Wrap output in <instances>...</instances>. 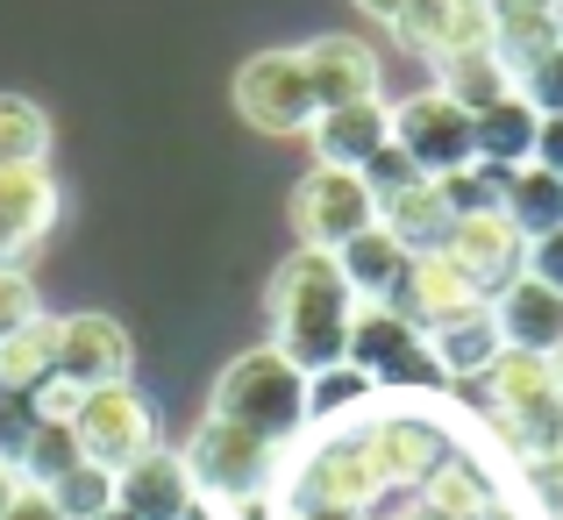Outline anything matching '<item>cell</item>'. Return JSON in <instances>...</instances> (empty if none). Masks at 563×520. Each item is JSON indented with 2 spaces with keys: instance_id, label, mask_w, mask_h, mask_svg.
Instances as JSON below:
<instances>
[{
  "instance_id": "1",
  "label": "cell",
  "mask_w": 563,
  "mask_h": 520,
  "mask_svg": "<svg viewBox=\"0 0 563 520\" xmlns=\"http://www.w3.org/2000/svg\"><path fill=\"white\" fill-rule=\"evenodd\" d=\"M264 314H272V350L286 356L292 370H329L350 364V321H357V292H350L343 264L329 250H292L272 272V292H264Z\"/></svg>"
},
{
  "instance_id": "2",
  "label": "cell",
  "mask_w": 563,
  "mask_h": 520,
  "mask_svg": "<svg viewBox=\"0 0 563 520\" xmlns=\"http://www.w3.org/2000/svg\"><path fill=\"white\" fill-rule=\"evenodd\" d=\"M478 385H485V413H493L499 442H507L521 464H550V456L563 450V378H556V356L507 350Z\"/></svg>"
},
{
  "instance_id": "3",
  "label": "cell",
  "mask_w": 563,
  "mask_h": 520,
  "mask_svg": "<svg viewBox=\"0 0 563 520\" xmlns=\"http://www.w3.org/2000/svg\"><path fill=\"white\" fill-rule=\"evenodd\" d=\"M207 413H214V421H235V428H250V435H264V442L286 450V442L307 428V370H292L272 343L243 350L214 378V407H207Z\"/></svg>"
},
{
  "instance_id": "4",
  "label": "cell",
  "mask_w": 563,
  "mask_h": 520,
  "mask_svg": "<svg viewBox=\"0 0 563 520\" xmlns=\"http://www.w3.org/2000/svg\"><path fill=\"white\" fill-rule=\"evenodd\" d=\"M179 456H186V471H192V493L214 499V507L272 499V485H278V442L250 435V428H235V421H214V413L192 428V442H186Z\"/></svg>"
},
{
  "instance_id": "5",
  "label": "cell",
  "mask_w": 563,
  "mask_h": 520,
  "mask_svg": "<svg viewBox=\"0 0 563 520\" xmlns=\"http://www.w3.org/2000/svg\"><path fill=\"white\" fill-rule=\"evenodd\" d=\"M350 364L372 385H385V392H442L450 385L435 350H428V335L399 307H357V321H350Z\"/></svg>"
},
{
  "instance_id": "6",
  "label": "cell",
  "mask_w": 563,
  "mask_h": 520,
  "mask_svg": "<svg viewBox=\"0 0 563 520\" xmlns=\"http://www.w3.org/2000/svg\"><path fill=\"white\" fill-rule=\"evenodd\" d=\"M378 493H385V478L372 464V442H364V428H350V435H329L300 456V471H292V485H286V513H300V507L364 513Z\"/></svg>"
},
{
  "instance_id": "7",
  "label": "cell",
  "mask_w": 563,
  "mask_h": 520,
  "mask_svg": "<svg viewBox=\"0 0 563 520\" xmlns=\"http://www.w3.org/2000/svg\"><path fill=\"white\" fill-rule=\"evenodd\" d=\"M235 108L250 129L264 136H307L314 129V86H307V57L300 51H257L235 71Z\"/></svg>"
},
{
  "instance_id": "8",
  "label": "cell",
  "mask_w": 563,
  "mask_h": 520,
  "mask_svg": "<svg viewBox=\"0 0 563 520\" xmlns=\"http://www.w3.org/2000/svg\"><path fill=\"white\" fill-rule=\"evenodd\" d=\"M292 229H300V250H343V243H357L364 229H378V200H372V186H364L357 172H329V165H314L292 186Z\"/></svg>"
},
{
  "instance_id": "9",
  "label": "cell",
  "mask_w": 563,
  "mask_h": 520,
  "mask_svg": "<svg viewBox=\"0 0 563 520\" xmlns=\"http://www.w3.org/2000/svg\"><path fill=\"white\" fill-rule=\"evenodd\" d=\"M71 435H79V456L100 464V471H129L143 450H157V421H151L136 385H100V392H86L79 413H71Z\"/></svg>"
},
{
  "instance_id": "10",
  "label": "cell",
  "mask_w": 563,
  "mask_h": 520,
  "mask_svg": "<svg viewBox=\"0 0 563 520\" xmlns=\"http://www.w3.org/2000/svg\"><path fill=\"white\" fill-rule=\"evenodd\" d=\"M393 143L421 165V178H450L464 165H478V136H471V114L450 93H413L393 108Z\"/></svg>"
},
{
  "instance_id": "11",
  "label": "cell",
  "mask_w": 563,
  "mask_h": 520,
  "mask_svg": "<svg viewBox=\"0 0 563 520\" xmlns=\"http://www.w3.org/2000/svg\"><path fill=\"white\" fill-rule=\"evenodd\" d=\"M136 343L114 314H65L57 321V378L71 392H100V385H129Z\"/></svg>"
},
{
  "instance_id": "12",
  "label": "cell",
  "mask_w": 563,
  "mask_h": 520,
  "mask_svg": "<svg viewBox=\"0 0 563 520\" xmlns=\"http://www.w3.org/2000/svg\"><path fill=\"white\" fill-rule=\"evenodd\" d=\"M442 257H450L456 272H464L471 286L485 292V300H499V292H507L514 278H521L528 243L514 235V221H507V214H471V221H456V229H450Z\"/></svg>"
},
{
  "instance_id": "13",
  "label": "cell",
  "mask_w": 563,
  "mask_h": 520,
  "mask_svg": "<svg viewBox=\"0 0 563 520\" xmlns=\"http://www.w3.org/2000/svg\"><path fill=\"white\" fill-rule=\"evenodd\" d=\"M364 442H372V464H378L385 493H421V478L450 456V435L428 413H385V421L364 428Z\"/></svg>"
},
{
  "instance_id": "14",
  "label": "cell",
  "mask_w": 563,
  "mask_h": 520,
  "mask_svg": "<svg viewBox=\"0 0 563 520\" xmlns=\"http://www.w3.org/2000/svg\"><path fill=\"white\" fill-rule=\"evenodd\" d=\"M300 57H307V86H314V108H321V114L378 100L385 65H378V51H372L364 36H321V43H307Z\"/></svg>"
},
{
  "instance_id": "15",
  "label": "cell",
  "mask_w": 563,
  "mask_h": 520,
  "mask_svg": "<svg viewBox=\"0 0 563 520\" xmlns=\"http://www.w3.org/2000/svg\"><path fill=\"white\" fill-rule=\"evenodd\" d=\"M192 471L179 450H143L129 471H114V507L136 513V520H186L192 507Z\"/></svg>"
},
{
  "instance_id": "16",
  "label": "cell",
  "mask_w": 563,
  "mask_h": 520,
  "mask_svg": "<svg viewBox=\"0 0 563 520\" xmlns=\"http://www.w3.org/2000/svg\"><path fill=\"white\" fill-rule=\"evenodd\" d=\"M499 321V343L521 350V356H563V292H550L542 278H514L507 292L493 300Z\"/></svg>"
},
{
  "instance_id": "17",
  "label": "cell",
  "mask_w": 563,
  "mask_h": 520,
  "mask_svg": "<svg viewBox=\"0 0 563 520\" xmlns=\"http://www.w3.org/2000/svg\"><path fill=\"white\" fill-rule=\"evenodd\" d=\"M57 221V186L43 165L0 172V264H22Z\"/></svg>"
},
{
  "instance_id": "18",
  "label": "cell",
  "mask_w": 563,
  "mask_h": 520,
  "mask_svg": "<svg viewBox=\"0 0 563 520\" xmlns=\"http://www.w3.org/2000/svg\"><path fill=\"white\" fill-rule=\"evenodd\" d=\"M314 157L329 172H364L372 157L393 143V114H385V100H364V108H329L314 114Z\"/></svg>"
},
{
  "instance_id": "19",
  "label": "cell",
  "mask_w": 563,
  "mask_h": 520,
  "mask_svg": "<svg viewBox=\"0 0 563 520\" xmlns=\"http://www.w3.org/2000/svg\"><path fill=\"white\" fill-rule=\"evenodd\" d=\"M393 307H399V314H407L413 329L428 335L435 321L471 314V307H493V300H485V292L471 286V278H464V272H456V264L435 250V257H413V272H407V286H399V300H393Z\"/></svg>"
},
{
  "instance_id": "20",
  "label": "cell",
  "mask_w": 563,
  "mask_h": 520,
  "mask_svg": "<svg viewBox=\"0 0 563 520\" xmlns=\"http://www.w3.org/2000/svg\"><path fill=\"white\" fill-rule=\"evenodd\" d=\"M428 350H435V364H442V378H464V385H478L485 370L507 356V343H499V321H493V307H471V314H450V321H435L428 329Z\"/></svg>"
},
{
  "instance_id": "21",
  "label": "cell",
  "mask_w": 563,
  "mask_h": 520,
  "mask_svg": "<svg viewBox=\"0 0 563 520\" xmlns=\"http://www.w3.org/2000/svg\"><path fill=\"white\" fill-rule=\"evenodd\" d=\"M335 264H343L357 307H393L399 286H407V272H413V257H407V250H399L385 229H364L357 243H343V250H335Z\"/></svg>"
},
{
  "instance_id": "22",
  "label": "cell",
  "mask_w": 563,
  "mask_h": 520,
  "mask_svg": "<svg viewBox=\"0 0 563 520\" xmlns=\"http://www.w3.org/2000/svg\"><path fill=\"white\" fill-rule=\"evenodd\" d=\"M471 136H478V165H493V172H521V165H536L542 114L528 108L521 93H507V100H493L485 114H471Z\"/></svg>"
},
{
  "instance_id": "23",
  "label": "cell",
  "mask_w": 563,
  "mask_h": 520,
  "mask_svg": "<svg viewBox=\"0 0 563 520\" xmlns=\"http://www.w3.org/2000/svg\"><path fill=\"white\" fill-rule=\"evenodd\" d=\"M378 229L393 235L407 257H435V250L450 243L456 214H450V200H442L435 178H421L413 192H399V200H385V207H378Z\"/></svg>"
},
{
  "instance_id": "24",
  "label": "cell",
  "mask_w": 563,
  "mask_h": 520,
  "mask_svg": "<svg viewBox=\"0 0 563 520\" xmlns=\"http://www.w3.org/2000/svg\"><path fill=\"white\" fill-rule=\"evenodd\" d=\"M493 507H499L493 478H485V464H478V456H464V450H450L421 478V513H435V520H485Z\"/></svg>"
},
{
  "instance_id": "25",
  "label": "cell",
  "mask_w": 563,
  "mask_h": 520,
  "mask_svg": "<svg viewBox=\"0 0 563 520\" xmlns=\"http://www.w3.org/2000/svg\"><path fill=\"white\" fill-rule=\"evenodd\" d=\"M499 214L514 221V235L521 243H542V235L563 229V178L542 172V165H521L507 178V200H499Z\"/></svg>"
},
{
  "instance_id": "26",
  "label": "cell",
  "mask_w": 563,
  "mask_h": 520,
  "mask_svg": "<svg viewBox=\"0 0 563 520\" xmlns=\"http://www.w3.org/2000/svg\"><path fill=\"white\" fill-rule=\"evenodd\" d=\"M435 65H442V86H435V93H450L464 114H485L493 100L514 93V79H507V65H499V51H456V57H435Z\"/></svg>"
},
{
  "instance_id": "27",
  "label": "cell",
  "mask_w": 563,
  "mask_h": 520,
  "mask_svg": "<svg viewBox=\"0 0 563 520\" xmlns=\"http://www.w3.org/2000/svg\"><path fill=\"white\" fill-rule=\"evenodd\" d=\"M57 378V314H36L29 329H14L0 343V385H22V392H43Z\"/></svg>"
},
{
  "instance_id": "28",
  "label": "cell",
  "mask_w": 563,
  "mask_h": 520,
  "mask_svg": "<svg viewBox=\"0 0 563 520\" xmlns=\"http://www.w3.org/2000/svg\"><path fill=\"white\" fill-rule=\"evenodd\" d=\"M51 157V114L22 93H0V172H29Z\"/></svg>"
},
{
  "instance_id": "29",
  "label": "cell",
  "mask_w": 563,
  "mask_h": 520,
  "mask_svg": "<svg viewBox=\"0 0 563 520\" xmlns=\"http://www.w3.org/2000/svg\"><path fill=\"white\" fill-rule=\"evenodd\" d=\"M372 399H378V385L364 378L357 364H329V370H314V378H307V421L335 428V421H350V413H364Z\"/></svg>"
},
{
  "instance_id": "30",
  "label": "cell",
  "mask_w": 563,
  "mask_h": 520,
  "mask_svg": "<svg viewBox=\"0 0 563 520\" xmlns=\"http://www.w3.org/2000/svg\"><path fill=\"white\" fill-rule=\"evenodd\" d=\"M86 456H79V435H71V421H43L36 442H29L22 456V485H36V493H51L57 478H71Z\"/></svg>"
},
{
  "instance_id": "31",
  "label": "cell",
  "mask_w": 563,
  "mask_h": 520,
  "mask_svg": "<svg viewBox=\"0 0 563 520\" xmlns=\"http://www.w3.org/2000/svg\"><path fill=\"white\" fill-rule=\"evenodd\" d=\"M507 178H514V172L464 165V172L435 178V186H442V200H450V214H456V221H471V214H499V200H507Z\"/></svg>"
},
{
  "instance_id": "32",
  "label": "cell",
  "mask_w": 563,
  "mask_h": 520,
  "mask_svg": "<svg viewBox=\"0 0 563 520\" xmlns=\"http://www.w3.org/2000/svg\"><path fill=\"white\" fill-rule=\"evenodd\" d=\"M51 507L65 513V520H100V513L114 507V471L79 464L71 478H57V485H51Z\"/></svg>"
},
{
  "instance_id": "33",
  "label": "cell",
  "mask_w": 563,
  "mask_h": 520,
  "mask_svg": "<svg viewBox=\"0 0 563 520\" xmlns=\"http://www.w3.org/2000/svg\"><path fill=\"white\" fill-rule=\"evenodd\" d=\"M36 428H43L36 392H22V385H0V464H8V471H22V456H29V442H36Z\"/></svg>"
},
{
  "instance_id": "34",
  "label": "cell",
  "mask_w": 563,
  "mask_h": 520,
  "mask_svg": "<svg viewBox=\"0 0 563 520\" xmlns=\"http://www.w3.org/2000/svg\"><path fill=\"white\" fill-rule=\"evenodd\" d=\"M450 8L456 0H413V8L393 22V43L407 57H442V43H450Z\"/></svg>"
},
{
  "instance_id": "35",
  "label": "cell",
  "mask_w": 563,
  "mask_h": 520,
  "mask_svg": "<svg viewBox=\"0 0 563 520\" xmlns=\"http://www.w3.org/2000/svg\"><path fill=\"white\" fill-rule=\"evenodd\" d=\"M357 178L372 186V200L385 207V200H399V192H413V186H421V165H413V157L399 151V143H385V151H378V157H372V165H364Z\"/></svg>"
},
{
  "instance_id": "36",
  "label": "cell",
  "mask_w": 563,
  "mask_h": 520,
  "mask_svg": "<svg viewBox=\"0 0 563 520\" xmlns=\"http://www.w3.org/2000/svg\"><path fill=\"white\" fill-rule=\"evenodd\" d=\"M36 314H43V300H36V286H29V272L22 264H0V343H8L14 329H29Z\"/></svg>"
},
{
  "instance_id": "37",
  "label": "cell",
  "mask_w": 563,
  "mask_h": 520,
  "mask_svg": "<svg viewBox=\"0 0 563 520\" xmlns=\"http://www.w3.org/2000/svg\"><path fill=\"white\" fill-rule=\"evenodd\" d=\"M514 93H521L536 114H563V43H556L550 57H536V65L521 71V86H514Z\"/></svg>"
},
{
  "instance_id": "38",
  "label": "cell",
  "mask_w": 563,
  "mask_h": 520,
  "mask_svg": "<svg viewBox=\"0 0 563 520\" xmlns=\"http://www.w3.org/2000/svg\"><path fill=\"white\" fill-rule=\"evenodd\" d=\"M528 278H542L550 292H563V229L556 235H542V243H528V264H521Z\"/></svg>"
},
{
  "instance_id": "39",
  "label": "cell",
  "mask_w": 563,
  "mask_h": 520,
  "mask_svg": "<svg viewBox=\"0 0 563 520\" xmlns=\"http://www.w3.org/2000/svg\"><path fill=\"white\" fill-rule=\"evenodd\" d=\"M536 165L563 178V114H542V136H536Z\"/></svg>"
},
{
  "instance_id": "40",
  "label": "cell",
  "mask_w": 563,
  "mask_h": 520,
  "mask_svg": "<svg viewBox=\"0 0 563 520\" xmlns=\"http://www.w3.org/2000/svg\"><path fill=\"white\" fill-rule=\"evenodd\" d=\"M357 8H364V14H378V22H385V29H393V22H399V14H407V8H413V0H357Z\"/></svg>"
},
{
  "instance_id": "41",
  "label": "cell",
  "mask_w": 563,
  "mask_h": 520,
  "mask_svg": "<svg viewBox=\"0 0 563 520\" xmlns=\"http://www.w3.org/2000/svg\"><path fill=\"white\" fill-rule=\"evenodd\" d=\"M14 499H22V471H8V464H0V520H8Z\"/></svg>"
},
{
  "instance_id": "42",
  "label": "cell",
  "mask_w": 563,
  "mask_h": 520,
  "mask_svg": "<svg viewBox=\"0 0 563 520\" xmlns=\"http://www.w3.org/2000/svg\"><path fill=\"white\" fill-rule=\"evenodd\" d=\"M286 520H364V513H343V507H300V513H286Z\"/></svg>"
},
{
  "instance_id": "43",
  "label": "cell",
  "mask_w": 563,
  "mask_h": 520,
  "mask_svg": "<svg viewBox=\"0 0 563 520\" xmlns=\"http://www.w3.org/2000/svg\"><path fill=\"white\" fill-rule=\"evenodd\" d=\"M186 520H229V513H221L214 499H192V507H186Z\"/></svg>"
},
{
  "instance_id": "44",
  "label": "cell",
  "mask_w": 563,
  "mask_h": 520,
  "mask_svg": "<svg viewBox=\"0 0 563 520\" xmlns=\"http://www.w3.org/2000/svg\"><path fill=\"white\" fill-rule=\"evenodd\" d=\"M485 520H521V513H514V507H493V513H485Z\"/></svg>"
},
{
  "instance_id": "45",
  "label": "cell",
  "mask_w": 563,
  "mask_h": 520,
  "mask_svg": "<svg viewBox=\"0 0 563 520\" xmlns=\"http://www.w3.org/2000/svg\"><path fill=\"white\" fill-rule=\"evenodd\" d=\"M100 520H136V513H122V507H108V513H100Z\"/></svg>"
},
{
  "instance_id": "46",
  "label": "cell",
  "mask_w": 563,
  "mask_h": 520,
  "mask_svg": "<svg viewBox=\"0 0 563 520\" xmlns=\"http://www.w3.org/2000/svg\"><path fill=\"white\" fill-rule=\"evenodd\" d=\"M556 43H563V0H556Z\"/></svg>"
},
{
  "instance_id": "47",
  "label": "cell",
  "mask_w": 563,
  "mask_h": 520,
  "mask_svg": "<svg viewBox=\"0 0 563 520\" xmlns=\"http://www.w3.org/2000/svg\"><path fill=\"white\" fill-rule=\"evenodd\" d=\"M485 8H493V0H485Z\"/></svg>"
}]
</instances>
